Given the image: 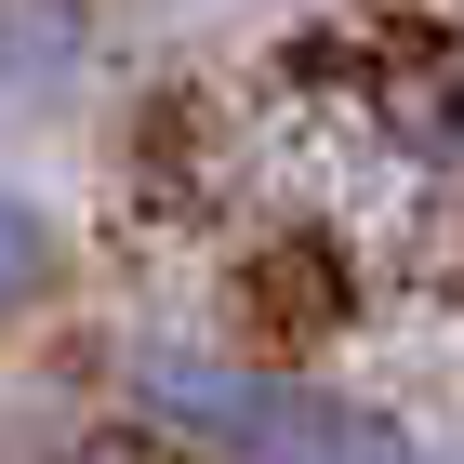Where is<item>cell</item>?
Returning a JSON list of instances; mask_svg holds the SVG:
<instances>
[{
	"label": "cell",
	"instance_id": "obj_3",
	"mask_svg": "<svg viewBox=\"0 0 464 464\" xmlns=\"http://www.w3.org/2000/svg\"><path fill=\"white\" fill-rule=\"evenodd\" d=\"M53 279H67V226H53V199H40V186L0 173V319H27Z\"/></svg>",
	"mask_w": 464,
	"mask_h": 464
},
{
	"label": "cell",
	"instance_id": "obj_1",
	"mask_svg": "<svg viewBox=\"0 0 464 464\" xmlns=\"http://www.w3.org/2000/svg\"><path fill=\"white\" fill-rule=\"evenodd\" d=\"M133 411L199 438L213 464H438L411 425L305 385V372H252V358H199V345H146L133 358Z\"/></svg>",
	"mask_w": 464,
	"mask_h": 464
},
{
	"label": "cell",
	"instance_id": "obj_2",
	"mask_svg": "<svg viewBox=\"0 0 464 464\" xmlns=\"http://www.w3.org/2000/svg\"><path fill=\"white\" fill-rule=\"evenodd\" d=\"M93 67V14L80 0H0V107H53Z\"/></svg>",
	"mask_w": 464,
	"mask_h": 464
}]
</instances>
